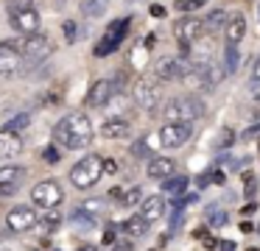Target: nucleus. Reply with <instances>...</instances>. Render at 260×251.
Masks as SVG:
<instances>
[{
    "mask_svg": "<svg viewBox=\"0 0 260 251\" xmlns=\"http://www.w3.org/2000/svg\"><path fill=\"white\" fill-rule=\"evenodd\" d=\"M151 14L154 17H165V9H162V6H151Z\"/></svg>",
    "mask_w": 260,
    "mask_h": 251,
    "instance_id": "47",
    "label": "nucleus"
},
{
    "mask_svg": "<svg viewBox=\"0 0 260 251\" xmlns=\"http://www.w3.org/2000/svg\"><path fill=\"white\" fill-rule=\"evenodd\" d=\"M129 154H132V159H146V156H148V145H146V139H137V142L129 148Z\"/></svg>",
    "mask_w": 260,
    "mask_h": 251,
    "instance_id": "31",
    "label": "nucleus"
},
{
    "mask_svg": "<svg viewBox=\"0 0 260 251\" xmlns=\"http://www.w3.org/2000/svg\"><path fill=\"white\" fill-rule=\"evenodd\" d=\"M182 221H185V215H182V209H179V206H176V215H174V221H171V229L182 226Z\"/></svg>",
    "mask_w": 260,
    "mask_h": 251,
    "instance_id": "44",
    "label": "nucleus"
},
{
    "mask_svg": "<svg viewBox=\"0 0 260 251\" xmlns=\"http://www.w3.org/2000/svg\"><path fill=\"white\" fill-rule=\"evenodd\" d=\"M210 182H213V184H224V182H226V173L213 170V173H210Z\"/></svg>",
    "mask_w": 260,
    "mask_h": 251,
    "instance_id": "40",
    "label": "nucleus"
},
{
    "mask_svg": "<svg viewBox=\"0 0 260 251\" xmlns=\"http://www.w3.org/2000/svg\"><path fill=\"white\" fill-rule=\"evenodd\" d=\"M221 67H224L226 76L238 73V67H241V53H238V45H226V48H224V59H221Z\"/></svg>",
    "mask_w": 260,
    "mask_h": 251,
    "instance_id": "23",
    "label": "nucleus"
},
{
    "mask_svg": "<svg viewBox=\"0 0 260 251\" xmlns=\"http://www.w3.org/2000/svg\"><path fill=\"white\" fill-rule=\"evenodd\" d=\"M129 134H132V126H129V120H123V117H109V120L101 126V137L104 139H126Z\"/></svg>",
    "mask_w": 260,
    "mask_h": 251,
    "instance_id": "16",
    "label": "nucleus"
},
{
    "mask_svg": "<svg viewBox=\"0 0 260 251\" xmlns=\"http://www.w3.org/2000/svg\"><path fill=\"white\" fill-rule=\"evenodd\" d=\"M213 248H218V251H235V243L232 240H221V243H215Z\"/></svg>",
    "mask_w": 260,
    "mask_h": 251,
    "instance_id": "39",
    "label": "nucleus"
},
{
    "mask_svg": "<svg viewBox=\"0 0 260 251\" xmlns=\"http://www.w3.org/2000/svg\"><path fill=\"white\" fill-rule=\"evenodd\" d=\"M129 248H132L129 240H123V243H118V240H115V243L109 245V251H129Z\"/></svg>",
    "mask_w": 260,
    "mask_h": 251,
    "instance_id": "41",
    "label": "nucleus"
},
{
    "mask_svg": "<svg viewBox=\"0 0 260 251\" xmlns=\"http://www.w3.org/2000/svg\"><path fill=\"white\" fill-rule=\"evenodd\" d=\"M126 31H129V20H126V17H120V20H115L112 25L107 28V39H109V42L115 45V50L120 48V42H123Z\"/></svg>",
    "mask_w": 260,
    "mask_h": 251,
    "instance_id": "22",
    "label": "nucleus"
},
{
    "mask_svg": "<svg viewBox=\"0 0 260 251\" xmlns=\"http://www.w3.org/2000/svg\"><path fill=\"white\" fill-rule=\"evenodd\" d=\"M118 170V162L115 159H104V173H115Z\"/></svg>",
    "mask_w": 260,
    "mask_h": 251,
    "instance_id": "43",
    "label": "nucleus"
},
{
    "mask_svg": "<svg viewBox=\"0 0 260 251\" xmlns=\"http://www.w3.org/2000/svg\"><path fill=\"white\" fill-rule=\"evenodd\" d=\"M226 212H221V209H210V226H226Z\"/></svg>",
    "mask_w": 260,
    "mask_h": 251,
    "instance_id": "35",
    "label": "nucleus"
},
{
    "mask_svg": "<svg viewBox=\"0 0 260 251\" xmlns=\"http://www.w3.org/2000/svg\"><path fill=\"white\" fill-rule=\"evenodd\" d=\"M109 53H115V45H112V42H109V39H107V37H104V39H101V42H98V45H95V56H98V59H104V56H109Z\"/></svg>",
    "mask_w": 260,
    "mask_h": 251,
    "instance_id": "34",
    "label": "nucleus"
},
{
    "mask_svg": "<svg viewBox=\"0 0 260 251\" xmlns=\"http://www.w3.org/2000/svg\"><path fill=\"white\" fill-rule=\"evenodd\" d=\"M243 193H246V198H254V193H257V176L254 173H243Z\"/></svg>",
    "mask_w": 260,
    "mask_h": 251,
    "instance_id": "29",
    "label": "nucleus"
},
{
    "mask_svg": "<svg viewBox=\"0 0 260 251\" xmlns=\"http://www.w3.org/2000/svg\"><path fill=\"white\" fill-rule=\"evenodd\" d=\"M25 167L23 165H0V198L14 195L25 182Z\"/></svg>",
    "mask_w": 260,
    "mask_h": 251,
    "instance_id": "10",
    "label": "nucleus"
},
{
    "mask_svg": "<svg viewBox=\"0 0 260 251\" xmlns=\"http://www.w3.org/2000/svg\"><path fill=\"white\" fill-rule=\"evenodd\" d=\"M224 39L226 45H238L241 39H246V20L241 14H232L224 25Z\"/></svg>",
    "mask_w": 260,
    "mask_h": 251,
    "instance_id": "18",
    "label": "nucleus"
},
{
    "mask_svg": "<svg viewBox=\"0 0 260 251\" xmlns=\"http://www.w3.org/2000/svg\"><path fill=\"white\" fill-rule=\"evenodd\" d=\"M23 70V53L17 45L0 42V81H9Z\"/></svg>",
    "mask_w": 260,
    "mask_h": 251,
    "instance_id": "9",
    "label": "nucleus"
},
{
    "mask_svg": "<svg viewBox=\"0 0 260 251\" xmlns=\"http://www.w3.org/2000/svg\"><path fill=\"white\" fill-rule=\"evenodd\" d=\"M202 33H204V25H202L199 17H179V22L174 25V37H176V42H179L182 53H185L193 42H199Z\"/></svg>",
    "mask_w": 260,
    "mask_h": 251,
    "instance_id": "8",
    "label": "nucleus"
},
{
    "mask_svg": "<svg viewBox=\"0 0 260 251\" xmlns=\"http://www.w3.org/2000/svg\"><path fill=\"white\" fill-rule=\"evenodd\" d=\"M196 184H199V190L210 187V184H213V182H210V173H204V176H199V178H196Z\"/></svg>",
    "mask_w": 260,
    "mask_h": 251,
    "instance_id": "45",
    "label": "nucleus"
},
{
    "mask_svg": "<svg viewBox=\"0 0 260 251\" xmlns=\"http://www.w3.org/2000/svg\"><path fill=\"white\" fill-rule=\"evenodd\" d=\"M176 173V162L168 159V156H154L151 162H148V176L154 178V182H165L168 176H174Z\"/></svg>",
    "mask_w": 260,
    "mask_h": 251,
    "instance_id": "17",
    "label": "nucleus"
},
{
    "mask_svg": "<svg viewBox=\"0 0 260 251\" xmlns=\"http://www.w3.org/2000/svg\"><path fill=\"white\" fill-rule=\"evenodd\" d=\"M79 251H98V248H95V245H81Z\"/></svg>",
    "mask_w": 260,
    "mask_h": 251,
    "instance_id": "48",
    "label": "nucleus"
},
{
    "mask_svg": "<svg viewBox=\"0 0 260 251\" xmlns=\"http://www.w3.org/2000/svg\"><path fill=\"white\" fill-rule=\"evenodd\" d=\"M140 195H143V190H140V187H132L129 193H126L123 198H120V204H126V206H135V204H140V201H143Z\"/></svg>",
    "mask_w": 260,
    "mask_h": 251,
    "instance_id": "32",
    "label": "nucleus"
},
{
    "mask_svg": "<svg viewBox=\"0 0 260 251\" xmlns=\"http://www.w3.org/2000/svg\"><path fill=\"white\" fill-rule=\"evenodd\" d=\"M226 20H230V14H226L224 9H213L202 20V25H204V31H207V33H221V31H224V25H226Z\"/></svg>",
    "mask_w": 260,
    "mask_h": 251,
    "instance_id": "20",
    "label": "nucleus"
},
{
    "mask_svg": "<svg viewBox=\"0 0 260 251\" xmlns=\"http://www.w3.org/2000/svg\"><path fill=\"white\" fill-rule=\"evenodd\" d=\"M64 198V190L59 182H53V178H45V182H37L34 190H31V204L40 206V209H56L59 204H62Z\"/></svg>",
    "mask_w": 260,
    "mask_h": 251,
    "instance_id": "5",
    "label": "nucleus"
},
{
    "mask_svg": "<svg viewBox=\"0 0 260 251\" xmlns=\"http://www.w3.org/2000/svg\"><path fill=\"white\" fill-rule=\"evenodd\" d=\"M104 206V201H84V209L87 212H98Z\"/></svg>",
    "mask_w": 260,
    "mask_h": 251,
    "instance_id": "42",
    "label": "nucleus"
},
{
    "mask_svg": "<svg viewBox=\"0 0 260 251\" xmlns=\"http://www.w3.org/2000/svg\"><path fill=\"white\" fill-rule=\"evenodd\" d=\"M246 251H260V248H246Z\"/></svg>",
    "mask_w": 260,
    "mask_h": 251,
    "instance_id": "49",
    "label": "nucleus"
},
{
    "mask_svg": "<svg viewBox=\"0 0 260 251\" xmlns=\"http://www.w3.org/2000/svg\"><path fill=\"white\" fill-rule=\"evenodd\" d=\"M193 137V120H165L159 128V142L162 148H179Z\"/></svg>",
    "mask_w": 260,
    "mask_h": 251,
    "instance_id": "6",
    "label": "nucleus"
},
{
    "mask_svg": "<svg viewBox=\"0 0 260 251\" xmlns=\"http://www.w3.org/2000/svg\"><path fill=\"white\" fill-rule=\"evenodd\" d=\"M148 226H151V223H148L143 215H135V218H126L123 221V232H126L129 240H140L143 234L148 232Z\"/></svg>",
    "mask_w": 260,
    "mask_h": 251,
    "instance_id": "21",
    "label": "nucleus"
},
{
    "mask_svg": "<svg viewBox=\"0 0 260 251\" xmlns=\"http://www.w3.org/2000/svg\"><path fill=\"white\" fill-rule=\"evenodd\" d=\"M232 139H235V134H232V128H224V131L218 134V139H215V151H226L232 145Z\"/></svg>",
    "mask_w": 260,
    "mask_h": 251,
    "instance_id": "30",
    "label": "nucleus"
},
{
    "mask_svg": "<svg viewBox=\"0 0 260 251\" xmlns=\"http://www.w3.org/2000/svg\"><path fill=\"white\" fill-rule=\"evenodd\" d=\"M20 53L25 56L28 61H45L48 56L53 53V42L48 39V33H40V31H34V33H25V39H23V48H20Z\"/></svg>",
    "mask_w": 260,
    "mask_h": 251,
    "instance_id": "7",
    "label": "nucleus"
},
{
    "mask_svg": "<svg viewBox=\"0 0 260 251\" xmlns=\"http://www.w3.org/2000/svg\"><path fill=\"white\" fill-rule=\"evenodd\" d=\"M28 123H31V117H28V115H25V112H23V115L12 117V120H9V123H6V126H3V128H6V131H14V134H20V131H25V126H28Z\"/></svg>",
    "mask_w": 260,
    "mask_h": 251,
    "instance_id": "27",
    "label": "nucleus"
},
{
    "mask_svg": "<svg viewBox=\"0 0 260 251\" xmlns=\"http://www.w3.org/2000/svg\"><path fill=\"white\" fill-rule=\"evenodd\" d=\"M135 103L140 106V109L146 112H157L159 106V87L151 81H146V78H140V81H135Z\"/></svg>",
    "mask_w": 260,
    "mask_h": 251,
    "instance_id": "12",
    "label": "nucleus"
},
{
    "mask_svg": "<svg viewBox=\"0 0 260 251\" xmlns=\"http://www.w3.org/2000/svg\"><path fill=\"white\" fill-rule=\"evenodd\" d=\"M115 240H118V229H115V226H107V232H104V240H101V243H104V245H112Z\"/></svg>",
    "mask_w": 260,
    "mask_h": 251,
    "instance_id": "36",
    "label": "nucleus"
},
{
    "mask_svg": "<svg viewBox=\"0 0 260 251\" xmlns=\"http://www.w3.org/2000/svg\"><path fill=\"white\" fill-rule=\"evenodd\" d=\"M202 115H204V103L199 98H193V95L174 98V100H168V106H162L165 120H196Z\"/></svg>",
    "mask_w": 260,
    "mask_h": 251,
    "instance_id": "4",
    "label": "nucleus"
},
{
    "mask_svg": "<svg viewBox=\"0 0 260 251\" xmlns=\"http://www.w3.org/2000/svg\"><path fill=\"white\" fill-rule=\"evenodd\" d=\"M9 22L17 33H34L40 31V14L31 3H23V0H12L9 3Z\"/></svg>",
    "mask_w": 260,
    "mask_h": 251,
    "instance_id": "3",
    "label": "nucleus"
},
{
    "mask_svg": "<svg viewBox=\"0 0 260 251\" xmlns=\"http://www.w3.org/2000/svg\"><path fill=\"white\" fill-rule=\"evenodd\" d=\"M140 215L146 218L148 223L159 221V218L165 215V195H148V198L143 201V209H140Z\"/></svg>",
    "mask_w": 260,
    "mask_h": 251,
    "instance_id": "19",
    "label": "nucleus"
},
{
    "mask_svg": "<svg viewBox=\"0 0 260 251\" xmlns=\"http://www.w3.org/2000/svg\"><path fill=\"white\" fill-rule=\"evenodd\" d=\"M257 134H260V123H257V126H252V128H249V131L243 134V137H246V139H252V137H257Z\"/></svg>",
    "mask_w": 260,
    "mask_h": 251,
    "instance_id": "46",
    "label": "nucleus"
},
{
    "mask_svg": "<svg viewBox=\"0 0 260 251\" xmlns=\"http://www.w3.org/2000/svg\"><path fill=\"white\" fill-rule=\"evenodd\" d=\"M185 73V67H182L179 59H174V56H162V59H157V64H154V76H157V81H176V78Z\"/></svg>",
    "mask_w": 260,
    "mask_h": 251,
    "instance_id": "15",
    "label": "nucleus"
},
{
    "mask_svg": "<svg viewBox=\"0 0 260 251\" xmlns=\"http://www.w3.org/2000/svg\"><path fill=\"white\" fill-rule=\"evenodd\" d=\"M204 3H207V0H174L176 11H182V14H190V11H199Z\"/></svg>",
    "mask_w": 260,
    "mask_h": 251,
    "instance_id": "28",
    "label": "nucleus"
},
{
    "mask_svg": "<svg viewBox=\"0 0 260 251\" xmlns=\"http://www.w3.org/2000/svg\"><path fill=\"white\" fill-rule=\"evenodd\" d=\"M252 89H260V59L254 61V70H252Z\"/></svg>",
    "mask_w": 260,
    "mask_h": 251,
    "instance_id": "38",
    "label": "nucleus"
},
{
    "mask_svg": "<svg viewBox=\"0 0 260 251\" xmlns=\"http://www.w3.org/2000/svg\"><path fill=\"white\" fill-rule=\"evenodd\" d=\"M62 31H64V37H68V42H76V22H64Z\"/></svg>",
    "mask_w": 260,
    "mask_h": 251,
    "instance_id": "37",
    "label": "nucleus"
},
{
    "mask_svg": "<svg viewBox=\"0 0 260 251\" xmlns=\"http://www.w3.org/2000/svg\"><path fill=\"white\" fill-rule=\"evenodd\" d=\"M37 223H40V218H37L34 206H25V204L12 206L9 215H6V226L12 229V232H28V229L37 226Z\"/></svg>",
    "mask_w": 260,
    "mask_h": 251,
    "instance_id": "11",
    "label": "nucleus"
},
{
    "mask_svg": "<svg viewBox=\"0 0 260 251\" xmlns=\"http://www.w3.org/2000/svg\"><path fill=\"white\" fill-rule=\"evenodd\" d=\"M109 9V0H84L81 3V14L90 17V20H95V17H104Z\"/></svg>",
    "mask_w": 260,
    "mask_h": 251,
    "instance_id": "25",
    "label": "nucleus"
},
{
    "mask_svg": "<svg viewBox=\"0 0 260 251\" xmlns=\"http://www.w3.org/2000/svg\"><path fill=\"white\" fill-rule=\"evenodd\" d=\"M23 154V139H20V134L14 131H0V165H6V162H12L14 156Z\"/></svg>",
    "mask_w": 260,
    "mask_h": 251,
    "instance_id": "14",
    "label": "nucleus"
},
{
    "mask_svg": "<svg viewBox=\"0 0 260 251\" xmlns=\"http://www.w3.org/2000/svg\"><path fill=\"white\" fill-rule=\"evenodd\" d=\"M42 159H45V162H51V165H56V162L62 159V154H59V145H56V142H53V145H48V148L42 151Z\"/></svg>",
    "mask_w": 260,
    "mask_h": 251,
    "instance_id": "33",
    "label": "nucleus"
},
{
    "mask_svg": "<svg viewBox=\"0 0 260 251\" xmlns=\"http://www.w3.org/2000/svg\"><path fill=\"white\" fill-rule=\"evenodd\" d=\"M70 223H76L79 229H92L95 226V215H92V212L87 215V209H79L73 218H70Z\"/></svg>",
    "mask_w": 260,
    "mask_h": 251,
    "instance_id": "26",
    "label": "nucleus"
},
{
    "mask_svg": "<svg viewBox=\"0 0 260 251\" xmlns=\"http://www.w3.org/2000/svg\"><path fill=\"white\" fill-rule=\"evenodd\" d=\"M92 123L84 112H70L53 126V142L59 148H87L92 142Z\"/></svg>",
    "mask_w": 260,
    "mask_h": 251,
    "instance_id": "1",
    "label": "nucleus"
},
{
    "mask_svg": "<svg viewBox=\"0 0 260 251\" xmlns=\"http://www.w3.org/2000/svg\"><path fill=\"white\" fill-rule=\"evenodd\" d=\"M109 98H112V81L98 78V81H92L90 89H87L84 106H90V109H104V106L109 103Z\"/></svg>",
    "mask_w": 260,
    "mask_h": 251,
    "instance_id": "13",
    "label": "nucleus"
},
{
    "mask_svg": "<svg viewBox=\"0 0 260 251\" xmlns=\"http://www.w3.org/2000/svg\"><path fill=\"white\" fill-rule=\"evenodd\" d=\"M101 176H104V159L98 154L81 156V159L70 167V182H73V187H79V190L95 187V184L101 182Z\"/></svg>",
    "mask_w": 260,
    "mask_h": 251,
    "instance_id": "2",
    "label": "nucleus"
},
{
    "mask_svg": "<svg viewBox=\"0 0 260 251\" xmlns=\"http://www.w3.org/2000/svg\"><path fill=\"white\" fill-rule=\"evenodd\" d=\"M257 229H260V226H257Z\"/></svg>",
    "mask_w": 260,
    "mask_h": 251,
    "instance_id": "50",
    "label": "nucleus"
},
{
    "mask_svg": "<svg viewBox=\"0 0 260 251\" xmlns=\"http://www.w3.org/2000/svg\"><path fill=\"white\" fill-rule=\"evenodd\" d=\"M187 182H190V178H187L185 173H174V176H168L162 182V190H165V193H174V195H185Z\"/></svg>",
    "mask_w": 260,
    "mask_h": 251,
    "instance_id": "24",
    "label": "nucleus"
}]
</instances>
